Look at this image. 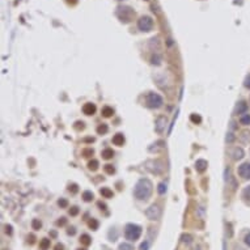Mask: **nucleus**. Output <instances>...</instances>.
<instances>
[{
	"label": "nucleus",
	"instance_id": "f257e3e1",
	"mask_svg": "<svg viewBox=\"0 0 250 250\" xmlns=\"http://www.w3.org/2000/svg\"><path fill=\"white\" fill-rule=\"evenodd\" d=\"M153 185L148 178H141L137 181L134 189V197L137 201H147V199L152 195Z\"/></svg>",
	"mask_w": 250,
	"mask_h": 250
},
{
	"label": "nucleus",
	"instance_id": "f03ea898",
	"mask_svg": "<svg viewBox=\"0 0 250 250\" xmlns=\"http://www.w3.org/2000/svg\"><path fill=\"white\" fill-rule=\"evenodd\" d=\"M143 229L140 225H136V224H127L126 228H124V237L128 241H136L139 240V237L141 236Z\"/></svg>",
	"mask_w": 250,
	"mask_h": 250
},
{
	"label": "nucleus",
	"instance_id": "7ed1b4c3",
	"mask_svg": "<svg viewBox=\"0 0 250 250\" xmlns=\"http://www.w3.org/2000/svg\"><path fill=\"white\" fill-rule=\"evenodd\" d=\"M162 104H164V100H162V97L160 95H157V93L149 92L146 97V105L149 109H159L162 106Z\"/></svg>",
	"mask_w": 250,
	"mask_h": 250
},
{
	"label": "nucleus",
	"instance_id": "20e7f679",
	"mask_svg": "<svg viewBox=\"0 0 250 250\" xmlns=\"http://www.w3.org/2000/svg\"><path fill=\"white\" fill-rule=\"evenodd\" d=\"M115 13L118 17H119V20L122 22H130L131 18L134 16V11L130 7H118Z\"/></svg>",
	"mask_w": 250,
	"mask_h": 250
},
{
	"label": "nucleus",
	"instance_id": "39448f33",
	"mask_svg": "<svg viewBox=\"0 0 250 250\" xmlns=\"http://www.w3.org/2000/svg\"><path fill=\"white\" fill-rule=\"evenodd\" d=\"M137 28L140 32H151L153 29V20L148 16H143L137 21Z\"/></svg>",
	"mask_w": 250,
	"mask_h": 250
},
{
	"label": "nucleus",
	"instance_id": "423d86ee",
	"mask_svg": "<svg viewBox=\"0 0 250 250\" xmlns=\"http://www.w3.org/2000/svg\"><path fill=\"white\" fill-rule=\"evenodd\" d=\"M147 165V169L153 173V174H161L164 172V166H162V162L159 160H149L146 162Z\"/></svg>",
	"mask_w": 250,
	"mask_h": 250
},
{
	"label": "nucleus",
	"instance_id": "0eeeda50",
	"mask_svg": "<svg viewBox=\"0 0 250 250\" xmlns=\"http://www.w3.org/2000/svg\"><path fill=\"white\" fill-rule=\"evenodd\" d=\"M146 216L149 219V220H152V221L159 220L160 216H161V210H160V207H159L157 204H152L151 207H148V208L146 210Z\"/></svg>",
	"mask_w": 250,
	"mask_h": 250
},
{
	"label": "nucleus",
	"instance_id": "6e6552de",
	"mask_svg": "<svg viewBox=\"0 0 250 250\" xmlns=\"http://www.w3.org/2000/svg\"><path fill=\"white\" fill-rule=\"evenodd\" d=\"M166 124H168V119H166V117H159L157 119H156V123H155V130H156V132H159V134H162L164 132V130H165V127H166Z\"/></svg>",
	"mask_w": 250,
	"mask_h": 250
},
{
	"label": "nucleus",
	"instance_id": "1a4fd4ad",
	"mask_svg": "<svg viewBox=\"0 0 250 250\" xmlns=\"http://www.w3.org/2000/svg\"><path fill=\"white\" fill-rule=\"evenodd\" d=\"M238 176L243 179H250V162H243L238 166Z\"/></svg>",
	"mask_w": 250,
	"mask_h": 250
},
{
	"label": "nucleus",
	"instance_id": "9d476101",
	"mask_svg": "<svg viewBox=\"0 0 250 250\" xmlns=\"http://www.w3.org/2000/svg\"><path fill=\"white\" fill-rule=\"evenodd\" d=\"M83 113H84L85 115H93V114L96 113V105L92 104V102L85 104V105L83 106Z\"/></svg>",
	"mask_w": 250,
	"mask_h": 250
},
{
	"label": "nucleus",
	"instance_id": "9b49d317",
	"mask_svg": "<svg viewBox=\"0 0 250 250\" xmlns=\"http://www.w3.org/2000/svg\"><path fill=\"white\" fill-rule=\"evenodd\" d=\"M207 166H208V162L206 161V160H203V159H199V160H197V162H195V169H197L199 173H203V172L207 170Z\"/></svg>",
	"mask_w": 250,
	"mask_h": 250
},
{
	"label": "nucleus",
	"instance_id": "f8f14e48",
	"mask_svg": "<svg viewBox=\"0 0 250 250\" xmlns=\"http://www.w3.org/2000/svg\"><path fill=\"white\" fill-rule=\"evenodd\" d=\"M246 111H248V104L245 101H240L236 105L234 114H246Z\"/></svg>",
	"mask_w": 250,
	"mask_h": 250
},
{
	"label": "nucleus",
	"instance_id": "ddd939ff",
	"mask_svg": "<svg viewBox=\"0 0 250 250\" xmlns=\"http://www.w3.org/2000/svg\"><path fill=\"white\" fill-rule=\"evenodd\" d=\"M113 144L114 146H118V147H122L123 144H124V136H123V134H121V132H118V134H115L114 136H113Z\"/></svg>",
	"mask_w": 250,
	"mask_h": 250
},
{
	"label": "nucleus",
	"instance_id": "4468645a",
	"mask_svg": "<svg viewBox=\"0 0 250 250\" xmlns=\"http://www.w3.org/2000/svg\"><path fill=\"white\" fill-rule=\"evenodd\" d=\"M243 156H245V152H243V149L242 148H234L233 149V152H232V157H233V160H241Z\"/></svg>",
	"mask_w": 250,
	"mask_h": 250
},
{
	"label": "nucleus",
	"instance_id": "2eb2a0df",
	"mask_svg": "<svg viewBox=\"0 0 250 250\" xmlns=\"http://www.w3.org/2000/svg\"><path fill=\"white\" fill-rule=\"evenodd\" d=\"M241 197L248 204H250V186H246L245 189L242 190V195Z\"/></svg>",
	"mask_w": 250,
	"mask_h": 250
},
{
	"label": "nucleus",
	"instance_id": "dca6fc26",
	"mask_svg": "<svg viewBox=\"0 0 250 250\" xmlns=\"http://www.w3.org/2000/svg\"><path fill=\"white\" fill-rule=\"evenodd\" d=\"M101 155H102V157L105 160H110L114 156V151H113V149H110V148H106V149H104V151H102Z\"/></svg>",
	"mask_w": 250,
	"mask_h": 250
},
{
	"label": "nucleus",
	"instance_id": "f3484780",
	"mask_svg": "<svg viewBox=\"0 0 250 250\" xmlns=\"http://www.w3.org/2000/svg\"><path fill=\"white\" fill-rule=\"evenodd\" d=\"M100 192H101V195L104 197V198H113V191H111L109 187H102L101 190H100Z\"/></svg>",
	"mask_w": 250,
	"mask_h": 250
},
{
	"label": "nucleus",
	"instance_id": "a211bd4d",
	"mask_svg": "<svg viewBox=\"0 0 250 250\" xmlns=\"http://www.w3.org/2000/svg\"><path fill=\"white\" fill-rule=\"evenodd\" d=\"M102 115L104 117H106V118H109V117H111L114 114V110H113V108H109V106H105V108H102Z\"/></svg>",
	"mask_w": 250,
	"mask_h": 250
},
{
	"label": "nucleus",
	"instance_id": "6ab92c4d",
	"mask_svg": "<svg viewBox=\"0 0 250 250\" xmlns=\"http://www.w3.org/2000/svg\"><path fill=\"white\" fill-rule=\"evenodd\" d=\"M98 166H100V164H98V161L97 160H92V161H89L88 162V168H89V170H97L98 169Z\"/></svg>",
	"mask_w": 250,
	"mask_h": 250
},
{
	"label": "nucleus",
	"instance_id": "aec40b11",
	"mask_svg": "<svg viewBox=\"0 0 250 250\" xmlns=\"http://www.w3.org/2000/svg\"><path fill=\"white\" fill-rule=\"evenodd\" d=\"M240 122H241V124H243V126H249L250 124V115L249 114H243L240 118Z\"/></svg>",
	"mask_w": 250,
	"mask_h": 250
},
{
	"label": "nucleus",
	"instance_id": "412c9836",
	"mask_svg": "<svg viewBox=\"0 0 250 250\" xmlns=\"http://www.w3.org/2000/svg\"><path fill=\"white\" fill-rule=\"evenodd\" d=\"M157 191H159L160 195H164V194L166 192V183H165V182L159 183V186H157Z\"/></svg>",
	"mask_w": 250,
	"mask_h": 250
},
{
	"label": "nucleus",
	"instance_id": "4be33fe9",
	"mask_svg": "<svg viewBox=\"0 0 250 250\" xmlns=\"http://www.w3.org/2000/svg\"><path fill=\"white\" fill-rule=\"evenodd\" d=\"M83 199L85 202H90L93 199V192L92 191H84L83 192Z\"/></svg>",
	"mask_w": 250,
	"mask_h": 250
},
{
	"label": "nucleus",
	"instance_id": "5701e85b",
	"mask_svg": "<svg viewBox=\"0 0 250 250\" xmlns=\"http://www.w3.org/2000/svg\"><path fill=\"white\" fill-rule=\"evenodd\" d=\"M39 248H41L42 250H47V249L50 248V240L43 238V240L41 241V243H39Z\"/></svg>",
	"mask_w": 250,
	"mask_h": 250
},
{
	"label": "nucleus",
	"instance_id": "b1692460",
	"mask_svg": "<svg viewBox=\"0 0 250 250\" xmlns=\"http://www.w3.org/2000/svg\"><path fill=\"white\" fill-rule=\"evenodd\" d=\"M97 132L100 134V135H104V134H106V132H108V126H106V124H100V126L97 127Z\"/></svg>",
	"mask_w": 250,
	"mask_h": 250
},
{
	"label": "nucleus",
	"instance_id": "393cba45",
	"mask_svg": "<svg viewBox=\"0 0 250 250\" xmlns=\"http://www.w3.org/2000/svg\"><path fill=\"white\" fill-rule=\"evenodd\" d=\"M119 250H134V246L131 245V243H127V242H123L119 245Z\"/></svg>",
	"mask_w": 250,
	"mask_h": 250
},
{
	"label": "nucleus",
	"instance_id": "a878e982",
	"mask_svg": "<svg viewBox=\"0 0 250 250\" xmlns=\"http://www.w3.org/2000/svg\"><path fill=\"white\" fill-rule=\"evenodd\" d=\"M80 241H81V243H84V245H89V243L92 242L90 241V237L88 234H83V236H81Z\"/></svg>",
	"mask_w": 250,
	"mask_h": 250
},
{
	"label": "nucleus",
	"instance_id": "bb28decb",
	"mask_svg": "<svg viewBox=\"0 0 250 250\" xmlns=\"http://www.w3.org/2000/svg\"><path fill=\"white\" fill-rule=\"evenodd\" d=\"M190 119H191V122H194V123H201V122H202V117L198 115V114H191Z\"/></svg>",
	"mask_w": 250,
	"mask_h": 250
},
{
	"label": "nucleus",
	"instance_id": "cd10ccee",
	"mask_svg": "<svg viewBox=\"0 0 250 250\" xmlns=\"http://www.w3.org/2000/svg\"><path fill=\"white\" fill-rule=\"evenodd\" d=\"M104 169H105V172L108 173V174H114V173H115V169L113 168V165H110V164L105 165V166H104Z\"/></svg>",
	"mask_w": 250,
	"mask_h": 250
},
{
	"label": "nucleus",
	"instance_id": "c85d7f7f",
	"mask_svg": "<svg viewBox=\"0 0 250 250\" xmlns=\"http://www.w3.org/2000/svg\"><path fill=\"white\" fill-rule=\"evenodd\" d=\"M32 227H33V229H39L42 227V223L39 220H37V219H34L32 221Z\"/></svg>",
	"mask_w": 250,
	"mask_h": 250
},
{
	"label": "nucleus",
	"instance_id": "c756f323",
	"mask_svg": "<svg viewBox=\"0 0 250 250\" xmlns=\"http://www.w3.org/2000/svg\"><path fill=\"white\" fill-rule=\"evenodd\" d=\"M160 63H161V57H160V55H153V57H152V64L159 66Z\"/></svg>",
	"mask_w": 250,
	"mask_h": 250
},
{
	"label": "nucleus",
	"instance_id": "7c9ffc66",
	"mask_svg": "<svg viewBox=\"0 0 250 250\" xmlns=\"http://www.w3.org/2000/svg\"><path fill=\"white\" fill-rule=\"evenodd\" d=\"M89 227H90L93 230H96V229L98 228V221L96 220V219H92V220L89 221Z\"/></svg>",
	"mask_w": 250,
	"mask_h": 250
},
{
	"label": "nucleus",
	"instance_id": "2f4dec72",
	"mask_svg": "<svg viewBox=\"0 0 250 250\" xmlns=\"http://www.w3.org/2000/svg\"><path fill=\"white\" fill-rule=\"evenodd\" d=\"M234 139H236V136L233 135V132H228V134H227V137H225L227 143H233Z\"/></svg>",
	"mask_w": 250,
	"mask_h": 250
},
{
	"label": "nucleus",
	"instance_id": "473e14b6",
	"mask_svg": "<svg viewBox=\"0 0 250 250\" xmlns=\"http://www.w3.org/2000/svg\"><path fill=\"white\" fill-rule=\"evenodd\" d=\"M191 240H192V237H191L190 234H183V236H182V241H183L185 243H190Z\"/></svg>",
	"mask_w": 250,
	"mask_h": 250
},
{
	"label": "nucleus",
	"instance_id": "72a5a7b5",
	"mask_svg": "<svg viewBox=\"0 0 250 250\" xmlns=\"http://www.w3.org/2000/svg\"><path fill=\"white\" fill-rule=\"evenodd\" d=\"M58 204L62 208H66L67 206H68V202L66 201V199H59V201H58Z\"/></svg>",
	"mask_w": 250,
	"mask_h": 250
},
{
	"label": "nucleus",
	"instance_id": "f704fd0d",
	"mask_svg": "<svg viewBox=\"0 0 250 250\" xmlns=\"http://www.w3.org/2000/svg\"><path fill=\"white\" fill-rule=\"evenodd\" d=\"M77 214H79V208H77V207H71L70 215H71V216H76Z\"/></svg>",
	"mask_w": 250,
	"mask_h": 250
},
{
	"label": "nucleus",
	"instance_id": "c9c22d12",
	"mask_svg": "<svg viewBox=\"0 0 250 250\" xmlns=\"http://www.w3.org/2000/svg\"><path fill=\"white\" fill-rule=\"evenodd\" d=\"M149 249V241H144L140 245V250H148Z\"/></svg>",
	"mask_w": 250,
	"mask_h": 250
},
{
	"label": "nucleus",
	"instance_id": "e433bc0d",
	"mask_svg": "<svg viewBox=\"0 0 250 250\" xmlns=\"http://www.w3.org/2000/svg\"><path fill=\"white\" fill-rule=\"evenodd\" d=\"M75 128H76V130H83L84 128V122H76V123H75Z\"/></svg>",
	"mask_w": 250,
	"mask_h": 250
},
{
	"label": "nucleus",
	"instance_id": "4c0bfd02",
	"mask_svg": "<svg viewBox=\"0 0 250 250\" xmlns=\"http://www.w3.org/2000/svg\"><path fill=\"white\" fill-rule=\"evenodd\" d=\"M243 85L246 86V88H250V73L245 77V81H243Z\"/></svg>",
	"mask_w": 250,
	"mask_h": 250
},
{
	"label": "nucleus",
	"instance_id": "58836bf2",
	"mask_svg": "<svg viewBox=\"0 0 250 250\" xmlns=\"http://www.w3.org/2000/svg\"><path fill=\"white\" fill-rule=\"evenodd\" d=\"M243 241H245V243H246V245L250 248V232L245 236V238H243Z\"/></svg>",
	"mask_w": 250,
	"mask_h": 250
},
{
	"label": "nucleus",
	"instance_id": "ea45409f",
	"mask_svg": "<svg viewBox=\"0 0 250 250\" xmlns=\"http://www.w3.org/2000/svg\"><path fill=\"white\" fill-rule=\"evenodd\" d=\"M70 191L76 192V191H77V185H71V186H70Z\"/></svg>",
	"mask_w": 250,
	"mask_h": 250
},
{
	"label": "nucleus",
	"instance_id": "a19ab883",
	"mask_svg": "<svg viewBox=\"0 0 250 250\" xmlns=\"http://www.w3.org/2000/svg\"><path fill=\"white\" fill-rule=\"evenodd\" d=\"M58 225H63V224H66V219L64 217H62V220H58Z\"/></svg>",
	"mask_w": 250,
	"mask_h": 250
},
{
	"label": "nucleus",
	"instance_id": "79ce46f5",
	"mask_svg": "<svg viewBox=\"0 0 250 250\" xmlns=\"http://www.w3.org/2000/svg\"><path fill=\"white\" fill-rule=\"evenodd\" d=\"M83 153H84V155H93V149H85Z\"/></svg>",
	"mask_w": 250,
	"mask_h": 250
},
{
	"label": "nucleus",
	"instance_id": "37998d69",
	"mask_svg": "<svg viewBox=\"0 0 250 250\" xmlns=\"http://www.w3.org/2000/svg\"><path fill=\"white\" fill-rule=\"evenodd\" d=\"M5 232H7V233H12V227L11 225H7V227H5Z\"/></svg>",
	"mask_w": 250,
	"mask_h": 250
},
{
	"label": "nucleus",
	"instance_id": "c03bdc74",
	"mask_svg": "<svg viewBox=\"0 0 250 250\" xmlns=\"http://www.w3.org/2000/svg\"><path fill=\"white\" fill-rule=\"evenodd\" d=\"M64 248H63V245H62V243H58V245L57 246H55V250H63Z\"/></svg>",
	"mask_w": 250,
	"mask_h": 250
},
{
	"label": "nucleus",
	"instance_id": "a18cd8bd",
	"mask_svg": "<svg viewBox=\"0 0 250 250\" xmlns=\"http://www.w3.org/2000/svg\"><path fill=\"white\" fill-rule=\"evenodd\" d=\"M76 233V230H75V228H71L70 230H68V234H75Z\"/></svg>",
	"mask_w": 250,
	"mask_h": 250
},
{
	"label": "nucleus",
	"instance_id": "49530a36",
	"mask_svg": "<svg viewBox=\"0 0 250 250\" xmlns=\"http://www.w3.org/2000/svg\"><path fill=\"white\" fill-rule=\"evenodd\" d=\"M98 206H100V207H102V210H105V207H106V206H105V204H102L101 202H100V203H98Z\"/></svg>",
	"mask_w": 250,
	"mask_h": 250
},
{
	"label": "nucleus",
	"instance_id": "de8ad7c7",
	"mask_svg": "<svg viewBox=\"0 0 250 250\" xmlns=\"http://www.w3.org/2000/svg\"><path fill=\"white\" fill-rule=\"evenodd\" d=\"M79 250H85V249H79Z\"/></svg>",
	"mask_w": 250,
	"mask_h": 250
},
{
	"label": "nucleus",
	"instance_id": "09e8293b",
	"mask_svg": "<svg viewBox=\"0 0 250 250\" xmlns=\"http://www.w3.org/2000/svg\"><path fill=\"white\" fill-rule=\"evenodd\" d=\"M119 2H122V0H119Z\"/></svg>",
	"mask_w": 250,
	"mask_h": 250
}]
</instances>
